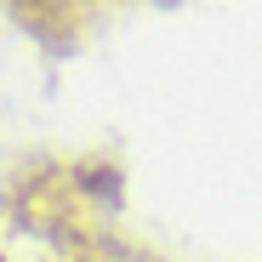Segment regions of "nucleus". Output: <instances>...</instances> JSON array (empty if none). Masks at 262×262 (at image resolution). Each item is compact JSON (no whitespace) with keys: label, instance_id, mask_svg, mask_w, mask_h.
Masks as SVG:
<instances>
[{"label":"nucleus","instance_id":"f257e3e1","mask_svg":"<svg viewBox=\"0 0 262 262\" xmlns=\"http://www.w3.org/2000/svg\"><path fill=\"white\" fill-rule=\"evenodd\" d=\"M0 262H171L137 245L80 177H40L0 205Z\"/></svg>","mask_w":262,"mask_h":262}]
</instances>
